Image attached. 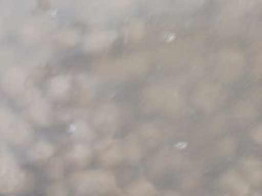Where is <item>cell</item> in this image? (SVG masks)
<instances>
[{
	"label": "cell",
	"instance_id": "6da1fadb",
	"mask_svg": "<svg viewBox=\"0 0 262 196\" xmlns=\"http://www.w3.org/2000/svg\"><path fill=\"white\" fill-rule=\"evenodd\" d=\"M72 184L77 191L89 193H110L117 189L115 175L106 170H87L74 173L70 177Z\"/></svg>",
	"mask_w": 262,
	"mask_h": 196
},
{
	"label": "cell",
	"instance_id": "7a4b0ae2",
	"mask_svg": "<svg viewBox=\"0 0 262 196\" xmlns=\"http://www.w3.org/2000/svg\"><path fill=\"white\" fill-rule=\"evenodd\" d=\"M27 180V174L13 153L6 149L0 150V193H16L24 188Z\"/></svg>",
	"mask_w": 262,
	"mask_h": 196
},
{
	"label": "cell",
	"instance_id": "3957f363",
	"mask_svg": "<svg viewBox=\"0 0 262 196\" xmlns=\"http://www.w3.org/2000/svg\"><path fill=\"white\" fill-rule=\"evenodd\" d=\"M27 75L19 66L9 67L1 79L3 90L10 95H16L23 93L26 84Z\"/></svg>",
	"mask_w": 262,
	"mask_h": 196
},
{
	"label": "cell",
	"instance_id": "277c9868",
	"mask_svg": "<svg viewBox=\"0 0 262 196\" xmlns=\"http://www.w3.org/2000/svg\"><path fill=\"white\" fill-rule=\"evenodd\" d=\"M33 134V129L27 122L15 120L4 135L8 141L15 146H25L31 142Z\"/></svg>",
	"mask_w": 262,
	"mask_h": 196
},
{
	"label": "cell",
	"instance_id": "5b68a950",
	"mask_svg": "<svg viewBox=\"0 0 262 196\" xmlns=\"http://www.w3.org/2000/svg\"><path fill=\"white\" fill-rule=\"evenodd\" d=\"M115 31H95L86 36L83 47L89 53H96L108 47L117 38Z\"/></svg>",
	"mask_w": 262,
	"mask_h": 196
},
{
	"label": "cell",
	"instance_id": "8992f818",
	"mask_svg": "<svg viewBox=\"0 0 262 196\" xmlns=\"http://www.w3.org/2000/svg\"><path fill=\"white\" fill-rule=\"evenodd\" d=\"M220 182L222 186L230 189L234 196H246L250 191V184L235 169L228 170Z\"/></svg>",
	"mask_w": 262,
	"mask_h": 196
},
{
	"label": "cell",
	"instance_id": "52a82bcc",
	"mask_svg": "<svg viewBox=\"0 0 262 196\" xmlns=\"http://www.w3.org/2000/svg\"><path fill=\"white\" fill-rule=\"evenodd\" d=\"M30 115L33 121L41 127H48L53 122V109L45 99H36L31 104Z\"/></svg>",
	"mask_w": 262,
	"mask_h": 196
},
{
	"label": "cell",
	"instance_id": "ba28073f",
	"mask_svg": "<svg viewBox=\"0 0 262 196\" xmlns=\"http://www.w3.org/2000/svg\"><path fill=\"white\" fill-rule=\"evenodd\" d=\"M99 151L102 152L100 156V161L105 165H114L119 163L123 157V149L117 142L111 139H106L98 144L96 146Z\"/></svg>",
	"mask_w": 262,
	"mask_h": 196
},
{
	"label": "cell",
	"instance_id": "9c48e42d",
	"mask_svg": "<svg viewBox=\"0 0 262 196\" xmlns=\"http://www.w3.org/2000/svg\"><path fill=\"white\" fill-rule=\"evenodd\" d=\"M45 24L38 19H31L26 22L19 31V36L25 43H36L45 32Z\"/></svg>",
	"mask_w": 262,
	"mask_h": 196
},
{
	"label": "cell",
	"instance_id": "30bf717a",
	"mask_svg": "<svg viewBox=\"0 0 262 196\" xmlns=\"http://www.w3.org/2000/svg\"><path fill=\"white\" fill-rule=\"evenodd\" d=\"M55 153V146L48 141H38L29 149L28 158L31 162L48 160Z\"/></svg>",
	"mask_w": 262,
	"mask_h": 196
},
{
	"label": "cell",
	"instance_id": "8fae6325",
	"mask_svg": "<svg viewBox=\"0 0 262 196\" xmlns=\"http://www.w3.org/2000/svg\"><path fill=\"white\" fill-rule=\"evenodd\" d=\"M68 157L69 160L77 165L84 166L91 162L92 153L87 145L79 143L71 149Z\"/></svg>",
	"mask_w": 262,
	"mask_h": 196
},
{
	"label": "cell",
	"instance_id": "7c38bea8",
	"mask_svg": "<svg viewBox=\"0 0 262 196\" xmlns=\"http://www.w3.org/2000/svg\"><path fill=\"white\" fill-rule=\"evenodd\" d=\"M117 113V109L112 105L101 106L95 114V122L99 127H108L116 120Z\"/></svg>",
	"mask_w": 262,
	"mask_h": 196
},
{
	"label": "cell",
	"instance_id": "4fadbf2b",
	"mask_svg": "<svg viewBox=\"0 0 262 196\" xmlns=\"http://www.w3.org/2000/svg\"><path fill=\"white\" fill-rule=\"evenodd\" d=\"M244 169L248 174L250 181L255 184L261 183V163L253 157H248L241 162Z\"/></svg>",
	"mask_w": 262,
	"mask_h": 196
},
{
	"label": "cell",
	"instance_id": "5bb4252c",
	"mask_svg": "<svg viewBox=\"0 0 262 196\" xmlns=\"http://www.w3.org/2000/svg\"><path fill=\"white\" fill-rule=\"evenodd\" d=\"M157 189L150 182L140 180L131 184L123 196H154Z\"/></svg>",
	"mask_w": 262,
	"mask_h": 196
},
{
	"label": "cell",
	"instance_id": "9a60e30c",
	"mask_svg": "<svg viewBox=\"0 0 262 196\" xmlns=\"http://www.w3.org/2000/svg\"><path fill=\"white\" fill-rule=\"evenodd\" d=\"M71 87V82L67 77L56 76L49 83V92L55 97L64 95Z\"/></svg>",
	"mask_w": 262,
	"mask_h": 196
},
{
	"label": "cell",
	"instance_id": "2e32d148",
	"mask_svg": "<svg viewBox=\"0 0 262 196\" xmlns=\"http://www.w3.org/2000/svg\"><path fill=\"white\" fill-rule=\"evenodd\" d=\"M80 38H81V33L79 30L69 28L60 32L57 35V40L58 44L62 46L70 47L79 43Z\"/></svg>",
	"mask_w": 262,
	"mask_h": 196
},
{
	"label": "cell",
	"instance_id": "e0dca14e",
	"mask_svg": "<svg viewBox=\"0 0 262 196\" xmlns=\"http://www.w3.org/2000/svg\"><path fill=\"white\" fill-rule=\"evenodd\" d=\"M72 135L81 141H91L95 137L93 131L83 121L76 122L71 126Z\"/></svg>",
	"mask_w": 262,
	"mask_h": 196
},
{
	"label": "cell",
	"instance_id": "ac0fdd59",
	"mask_svg": "<svg viewBox=\"0 0 262 196\" xmlns=\"http://www.w3.org/2000/svg\"><path fill=\"white\" fill-rule=\"evenodd\" d=\"M123 153H125L132 161H138V159H140L142 156V148L140 143L138 142V139L135 138L134 136H129L125 141Z\"/></svg>",
	"mask_w": 262,
	"mask_h": 196
},
{
	"label": "cell",
	"instance_id": "d6986e66",
	"mask_svg": "<svg viewBox=\"0 0 262 196\" xmlns=\"http://www.w3.org/2000/svg\"><path fill=\"white\" fill-rule=\"evenodd\" d=\"M65 172V163L62 158H55L50 161L47 167L48 176L53 180H60Z\"/></svg>",
	"mask_w": 262,
	"mask_h": 196
},
{
	"label": "cell",
	"instance_id": "ffe728a7",
	"mask_svg": "<svg viewBox=\"0 0 262 196\" xmlns=\"http://www.w3.org/2000/svg\"><path fill=\"white\" fill-rule=\"evenodd\" d=\"M15 121L13 113L6 109H0V134H5Z\"/></svg>",
	"mask_w": 262,
	"mask_h": 196
},
{
	"label": "cell",
	"instance_id": "44dd1931",
	"mask_svg": "<svg viewBox=\"0 0 262 196\" xmlns=\"http://www.w3.org/2000/svg\"><path fill=\"white\" fill-rule=\"evenodd\" d=\"M69 193V186L64 182H55L48 189V196H68Z\"/></svg>",
	"mask_w": 262,
	"mask_h": 196
},
{
	"label": "cell",
	"instance_id": "7402d4cb",
	"mask_svg": "<svg viewBox=\"0 0 262 196\" xmlns=\"http://www.w3.org/2000/svg\"><path fill=\"white\" fill-rule=\"evenodd\" d=\"M144 32V27L140 22H135L130 24L127 34H128L129 39L131 40H138L143 36Z\"/></svg>",
	"mask_w": 262,
	"mask_h": 196
},
{
	"label": "cell",
	"instance_id": "603a6c76",
	"mask_svg": "<svg viewBox=\"0 0 262 196\" xmlns=\"http://www.w3.org/2000/svg\"><path fill=\"white\" fill-rule=\"evenodd\" d=\"M40 98V91L38 89L34 88V89H29L27 92L23 94L20 98V101L22 104L32 103L36 99Z\"/></svg>",
	"mask_w": 262,
	"mask_h": 196
},
{
	"label": "cell",
	"instance_id": "cb8c5ba5",
	"mask_svg": "<svg viewBox=\"0 0 262 196\" xmlns=\"http://www.w3.org/2000/svg\"><path fill=\"white\" fill-rule=\"evenodd\" d=\"M253 139L258 143L261 142V127L258 126L254 131H253Z\"/></svg>",
	"mask_w": 262,
	"mask_h": 196
},
{
	"label": "cell",
	"instance_id": "d4e9b609",
	"mask_svg": "<svg viewBox=\"0 0 262 196\" xmlns=\"http://www.w3.org/2000/svg\"><path fill=\"white\" fill-rule=\"evenodd\" d=\"M5 60H6V59H5V58H4V57L1 55V53H0V68L3 67V63L5 62Z\"/></svg>",
	"mask_w": 262,
	"mask_h": 196
},
{
	"label": "cell",
	"instance_id": "484cf974",
	"mask_svg": "<svg viewBox=\"0 0 262 196\" xmlns=\"http://www.w3.org/2000/svg\"><path fill=\"white\" fill-rule=\"evenodd\" d=\"M161 196H178L177 194H174L173 192H169V193H165V194H163Z\"/></svg>",
	"mask_w": 262,
	"mask_h": 196
},
{
	"label": "cell",
	"instance_id": "4316f807",
	"mask_svg": "<svg viewBox=\"0 0 262 196\" xmlns=\"http://www.w3.org/2000/svg\"><path fill=\"white\" fill-rule=\"evenodd\" d=\"M252 196H261L260 195L259 193H254V194H252Z\"/></svg>",
	"mask_w": 262,
	"mask_h": 196
},
{
	"label": "cell",
	"instance_id": "83f0119b",
	"mask_svg": "<svg viewBox=\"0 0 262 196\" xmlns=\"http://www.w3.org/2000/svg\"><path fill=\"white\" fill-rule=\"evenodd\" d=\"M2 34V27H1V24H0V35Z\"/></svg>",
	"mask_w": 262,
	"mask_h": 196
},
{
	"label": "cell",
	"instance_id": "f1b7e54d",
	"mask_svg": "<svg viewBox=\"0 0 262 196\" xmlns=\"http://www.w3.org/2000/svg\"><path fill=\"white\" fill-rule=\"evenodd\" d=\"M224 196H230V195H224Z\"/></svg>",
	"mask_w": 262,
	"mask_h": 196
}]
</instances>
